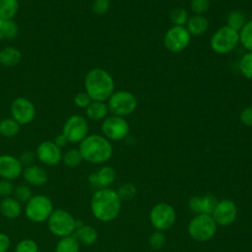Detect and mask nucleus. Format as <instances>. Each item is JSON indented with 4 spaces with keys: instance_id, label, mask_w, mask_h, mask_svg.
Wrapping results in <instances>:
<instances>
[{
    "instance_id": "nucleus-14",
    "label": "nucleus",
    "mask_w": 252,
    "mask_h": 252,
    "mask_svg": "<svg viewBox=\"0 0 252 252\" xmlns=\"http://www.w3.org/2000/svg\"><path fill=\"white\" fill-rule=\"evenodd\" d=\"M36 159L41 163L54 166L57 165L62 160V150L53 141H43L41 142L35 150Z\"/></svg>"
},
{
    "instance_id": "nucleus-41",
    "label": "nucleus",
    "mask_w": 252,
    "mask_h": 252,
    "mask_svg": "<svg viewBox=\"0 0 252 252\" xmlns=\"http://www.w3.org/2000/svg\"><path fill=\"white\" fill-rule=\"evenodd\" d=\"M14 184L11 180L1 179L0 180V199L10 197L14 192Z\"/></svg>"
},
{
    "instance_id": "nucleus-32",
    "label": "nucleus",
    "mask_w": 252,
    "mask_h": 252,
    "mask_svg": "<svg viewBox=\"0 0 252 252\" xmlns=\"http://www.w3.org/2000/svg\"><path fill=\"white\" fill-rule=\"evenodd\" d=\"M238 69L244 78L252 80V51L246 52L240 58Z\"/></svg>"
},
{
    "instance_id": "nucleus-9",
    "label": "nucleus",
    "mask_w": 252,
    "mask_h": 252,
    "mask_svg": "<svg viewBox=\"0 0 252 252\" xmlns=\"http://www.w3.org/2000/svg\"><path fill=\"white\" fill-rule=\"evenodd\" d=\"M163 45L171 53L184 51L191 41V34L185 26H171L164 33Z\"/></svg>"
},
{
    "instance_id": "nucleus-33",
    "label": "nucleus",
    "mask_w": 252,
    "mask_h": 252,
    "mask_svg": "<svg viewBox=\"0 0 252 252\" xmlns=\"http://www.w3.org/2000/svg\"><path fill=\"white\" fill-rule=\"evenodd\" d=\"M188 19V12L181 7L174 8L169 13V20L172 23V26H185Z\"/></svg>"
},
{
    "instance_id": "nucleus-34",
    "label": "nucleus",
    "mask_w": 252,
    "mask_h": 252,
    "mask_svg": "<svg viewBox=\"0 0 252 252\" xmlns=\"http://www.w3.org/2000/svg\"><path fill=\"white\" fill-rule=\"evenodd\" d=\"M13 195L20 203H27L32 197V191L29 185L21 184L14 188Z\"/></svg>"
},
{
    "instance_id": "nucleus-42",
    "label": "nucleus",
    "mask_w": 252,
    "mask_h": 252,
    "mask_svg": "<svg viewBox=\"0 0 252 252\" xmlns=\"http://www.w3.org/2000/svg\"><path fill=\"white\" fill-rule=\"evenodd\" d=\"M240 122L245 126H252V105L242 109L239 114Z\"/></svg>"
},
{
    "instance_id": "nucleus-27",
    "label": "nucleus",
    "mask_w": 252,
    "mask_h": 252,
    "mask_svg": "<svg viewBox=\"0 0 252 252\" xmlns=\"http://www.w3.org/2000/svg\"><path fill=\"white\" fill-rule=\"evenodd\" d=\"M19 11L18 0H0V19L12 20Z\"/></svg>"
},
{
    "instance_id": "nucleus-15",
    "label": "nucleus",
    "mask_w": 252,
    "mask_h": 252,
    "mask_svg": "<svg viewBox=\"0 0 252 252\" xmlns=\"http://www.w3.org/2000/svg\"><path fill=\"white\" fill-rule=\"evenodd\" d=\"M217 224L229 225L231 224L237 216V208L231 200L224 199L217 203L214 211L211 215Z\"/></svg>"
},
{
    "instance_id": "nucleus-35",
    "label": "nucleus",
    "mask_w": 252,
    "mask_h": 252,
    "mask_svg": "<svg viewBox=\"0 0 252 252\" xmlns=\"http://www.w3.org/2000/svg\"><path fill=\"white\" fill-rule=\"evenodd\" d=\"M15 252H38V245L32 239H22L17 243Z\"/></svg>"
},
{
    "instance_id": "nucleus-28",
    "label": "nucleus",
    "mask_w": 252,
    "mask_h": 252,
    "mask_svg": "<svg viewBox=\"0 0 252 252\" xmlns=\"http://www.w3.org/2000/svg\"><path fill=\"white\" fill-rule=\"evenodd\" d=\"M79 251H80V243L73 235L61 237L55 246V252H79Z\"/></svg>"
},
{
    "instance_id": "nucleus-8",
    "label": "nucleus",
    "mask_w": 252,
    "mask_h": 252,
    "mask_svg": "<svg viewBox=\"0 0 252 252\" xmlns=\"http://www.w3.org/2000/svg\"><path fill=\"white\" fill-rule=\"evenodd\" d=\"M217 231V223L211 215L198 214L191 220L188 225L190 236L197 241H207L211 239Z\"/></svg>"
},
{
    "instance_id": "nucleus-37",
    "label": "nucleus",
    "mask_w": 252,
    "mask_h": 252,
    "mask_svg": "<svg viewBox=\"0 0 252 252\" xmlns=\"http://www.w3.org/2000/svg\"><path fill=\"white\" fill-rule=\"evenodd\" d=\"M91 8L95 15H105L110 8V0H93Z\"/></svg>"
},
{
    "instance_id": "nucleus-21",
    "label": "nucleus",
    "mask_w": 252,
    "mask_h": 252,
    "mask_svg": "<svg viewBox=\"0 0 252 252\" xmlns=\"http://www.w3.org/2000/svg\"><path fill=\"white\" fill-rule=\"evenodd\" d=\"M73 236L79 241L80 244L90 246V245H93L97 240L98 234L95 228H94L91 225H87L83 223L81 226L76 227L73 233Z\"/></svg>"
},
{
    "instance_id": "nucleus-22",
    "label": "nucleus",
    "mask_w": 252,
    "mask_h": 252,
    "mask_svg": "<svg viewBox=\"0 0 252 252\" xmlns=\"http://www.w3.org/2000/svg\"><path fill=\"white\" fill-rule=\"evenodd\" d=\"M0 213L7 219H17L22 214V205L14 197L4 198L0 202Z\"/></svg>"
},
{
    "instance_id": "nucleus-44",
    "label": "nucleus",
    "mask_w": 252,
    "mask_h": 252,
    "mask_svg": "<svg viewBox=\"0 0 252 252\" xmlns=\"http://www.w3.org/2000/svg\"><path fill=\"white\" fill-rule=\"evenodd\" d=\"M11 244L10 237L4 232H0V252H7Z\"/></svg>"
},
{
    "instance_id": "nucleus-23",
    "label": "nucleus",
    "mask_w": 252,
    "mask_h": 252,
    "mask_svg": "<svg viewBox=\"0 0 252 252\" xmlns=\"http://www.w3.org/2000/svg\"><path fill=\"white\" fill-rule=\"evenodd\" d=\"M22 53L15 46H5L0 50V64L4 67H14L20 63Z\"/></svg>"
},
{
    "instance_id": "nucleus-2",
    "label": "nucleus",
    "mask_w": 252,
    "mask_h": 252,
    "mask_svg": "<svg viewBox=\"0 0 252 252\" xmlns=\"http://www.w3.org/2000/svg\"><path fill=\"white\" fill-rule=\"evenodd\" d=\"M85 92L92 100L106 101L115 91L114 79L106 70L95 67L88 71L84 80Z\"/></svg>"
},
{
    "instance_id": "nucleus-45",
    "label": "nucleus",
    "mask_w": 252,
    "mask_h": 252,
    "mask_svg": "<svg viewBox=\"0 0 252 252\" xmlns=\"http://www.w3.org/2000/svg\"><path fill=\"white\" fill-rule=\"evenodd\" d=\"M53 142H54V143H55V144H56L60 149H62V148H64V147H66V146H67V144L69 143L68 139L66 138V136H65L63 133L58 134V135L54 138Z\"/></svg>"
},
{
    "instance_id": "nucleus-38",
    "label": "nucleus",
    "mask_w": 252,
    "mask_h": 252,
    "mask_svg": "<svg viewBox=\"0 0 252 252\" xmlns=\"http://www.w3.org/2000/svg\"><path fill=\"white\" fill-rule=\"evenodd\" d=\"M210 8V0H191L190 9L195 15H204Z\"/></svg>"
},
{
    "instance_id": "nucleus-19",
    "label": "nucleus",
    "mask_w": 252,
    "mask_h": 252,
    "mask_svg": "<svg viewBox=\"0 0 252 252\" xmlns=\"http://www.w3.org/2000/svg\"><path fill=\"white\" fill-rule=\"evenodd\" d=\"M217 203L218 201L213 195L207 194L202 197L200 196L192 197L189 201V207L193 212L197 214L212 215Z\"/></svg>"
},
{
    "instance_id": "nucleus-26",
    "label": "nucleus",
    "mask_w": 252,
    "mask_h": 252,
    "mask_svg": "<svg viewBox=\"0 0 252 252\" xmlns=\"http://www.w3.org/2000/svg\"><path fill=\"white\" fill-rule=\"evenodd\" d=\"M21 125L12 117L0 120V135L6 138H12L19 134Z\"/></svg>"
},
{
    "instance_id": "nucleus-11",
    "label": "nucleus",
    "mask_w": 252,
    "mask_h": 252,
    "mask_svg": "<svg viewBox=\"0 0 252 252\" xmlns=\"http://www.w3.org/2000/svg\"><path fill=\"white\" fill-rule=\"evenodd\" d=\"M62 133L69 143H81L89 135V123L86 117L80 114L71 115L64 123Z\"/></svg>"
},
{
    "instance_id": "nucleus-36",
    "label": "nucleus",
    "mask_w": 252,
    "mask_h": 252,
    "mask_svg": "<svg viewBox=\"0 0 252 252\" xmlns=\"http://www.w3.org/2000/svg\"><path fill=\"white\" fill-rule=\"evenodd\" d=\"M116 192H117L119 198L121 199V201L122 200L128 201V200L133 199L136 196L137 189H136V187L133 184L126 183V184L120 186L118 191H116Z\"/></svg>"
},
{
    "instance_id": "nucleus-25",
    "label": "nucleus",
    "mask_w": 252,
    "mask_h": 252,
    "mask_svg": "<svg viewBox=\"0 0 252 252\" xmlns=\"http://www.w3.org/2000/svg\"><path fill=\"white\" fill-rule=\"evenodd\" d=\"M18 33L19 26L13 19H0V40L14 39L17 37Z\"/></svg>"
},
{
    "instance_id": "nucleus-4",
    "label": "nucleus",
    "mask_w": 252,
    "mask_h": 252,
    "mask_svg": "<svg viewBox=\"0 0 252 252\" xmlns=\"http://www.w3.org/2000/svg\"><path fill=\"white\" fill-rule=\"evenodd\" d=\"M106 101L109 112L121 117L132 114L138 105L135 94L126 90L114 91Z\"/></svg>"
},
{
    "instance_id": "nucleus-18",
    "label": "nucleus",
    "mask_w": 252,
    "mask_h": 252,
    "mask_svg": "<svg viewBox=\"0 0 252 252\" xmlns=\"http://www.w3.org/2000/svg\"><path fill=\"white\" fill-rule=\"evenodd\" d=\"M115 179V171L111 166L104 165L97 171L93 172L89 175L90 183L96 188H106Z\"/></svg>"
},
{
    "instance_id": "nucleus-30",
    "label": "nucleus",
    "mask_w": 252,
    "mask_h": 252,
    "mask_svg": "<svg viewBox=\"0 0 252 252\" xmlns=\"http://www.w3.org/2000/svg\"><path fill=\"white\" fill-rule=\"evenodd\" d=\"M239 43L247 51H252V19L248 20L239 31Z\"/></svg>"
},
{
    "instance_id": "nucleus-46",
    "label": "nucleus",
    "mask_w": 252,
    "mask_h": 252,
    "mask_svg": "<svg viewBox=\"0 0 252 252\" xmlns=\"http://www.w3.org/2000/svg\"><path fill=\"white\" fill-rule=\"evenodd\" d=\"M211 1V0H210ZM213 1H220V0H213Z\"/></svg>"
},
{
    "instance_id": "nucleus-10",
    "label": "nucleus",
    "mask_w": 252,
    "mask_h": 252,
    "mask_svg": "<svg viewBox=\"0 0 252 252\" xmlns=\"http://www.w3.org/2000/svg\"><path fill=\"white\" fill-rule=\"evenodd\" d=\"M100 129L102 136L109 141H121L129 135L130 125L125 117L111 114L102 120Z\"/></svg>"
},
{
    "instance_id": "nucleus-12",
    "label": "nucleus",
    "mask_w": 252,
    "mask_h": 252,
    "mask_svg": "<svg viewBox=\"0 0 252 252\" xmlns=\"http://www.w3.org/2000/svg\"><path fill=\"white\" fill-rule=\"evenodd\" d=\"M10 113L11 117L20 125H28L35 118L36 109L28 97L18 96L11 102Z\"/></svg>"
},
{
    "instance_id": "nucleus-17",
    "label": "nucleus",
    "mask_w": 252,
    "mask_h": 252,
    "mask_svg": "<svg viewBox=\"0 0 252 252\" xmlns=\"http://www.w3.org/2000/svg\"><path fill=\"white\" fill-rule=\"evenodd\" d=\"M22 174L27 183L32 186H42L48 180L47 171L42 166L36 164L26 166Z\"/></svg>"
},
{
    "instance_id": "nucleus-3",
    "label": "nucleus",
    "mask_w": 252,
    "mask_h": 252,
    "mask_svg": "<svg viewBox=\"0 0 252 252\" xmlns=\"http://www.w3.org/2000/svg\"><path fill=\"white\" fill-rule=\"evenodd\" d=\"M79 151L83 160L91 163H103L107 161L113 153L112 145L102 135H88L80 144Z\"/></svg>"
},
{
    "instance_id": "nucleus-29",
    "label": "nucleus",
    "mask_w": 252,
    "mask_h": 252,
    "mask_svg": "<svg viewBox=\"0 0 252 252\" xmlns=\"http://www.w3.org/2000/svg\"><path fill=\"white\" fill-rule=\"evenodd\" d=\"M248 20L246 19V16L243 12L234 10L229 12L226 18V26L231 28L232 30L239 32V31L243 28V26L246 24Z\"/></svg>"
},
{
    "instance_id": "nucleus-7",
    "label": "nucleus",
    "mask_w": 252,
    "mask_h": 252,
    "mask_svg": "<svg viewBox=\"0 0 252 252\" xmlns=\"http://www.w3.org/2000/svg\"><path fill=\"white\" fill-rule=\"evenodd\" d=\"M47 224L50 232L58 237H65L73 235L76 229V220L66 210H53L52 214L47 220Z\"/></svg>"
},
{
    "instance_id": "nucleus-5",
    "label": "nucleus",
    "mask_w": 252,
    "mask_h": 252,
    "mask_svg": "<svg viewBox=\"0 0 252 252\" xmlns=\"http://www.w3.org/2000/svg\"><path fill=\"white\" fill-rule=\"evenodd\" d=\"M239 44V32L231 28L222 26L219 28L211 36V49L217 54H227L235 49Z\"/></svg>"
},
{
    "instance_id": "nucleus-13",
    "label": "nucleus",
    "mask_w": 252,
    "mask_h": 252,
    "mask_svg": "<svg viewBox=\"0 0 252 252\" xmlns=\"http://www.w3.org/2000/svg\"><path fill=\"white\" fill-rule=\"evenodd\" d=\"M176 219V213L172 206L167 203H158L153 207L150 213V220L158 230L170 228Z\"/></svg>"
},
{
    "instance_id": "nucleus-1",
    "label": "nucleus",
    "mask_w": 252,
    "mask_h": 252,
    "mask_svg": "<svg viewBox=\"0 0 252 252\" xmlns=\"http://www.w3.org/2000/svg\"><path fill=\"white\" fill-rule=\"evenodd\" d=\"M91 210L98 220L103 222L111 221L120 213L121 199L114 190L108 188L98 189L92 197Z\"/></svg>"
},
{
    "instance_id": "nucleus-43",
    "label": "nucleus",
    "mask_w": 252,
    "mask_h": 252,
    "mask_svg": "<svg viewBox=\"0 0 252 252\" xmlns=\"http://www.w3.org/2000/svg\"><path fill=\"white\" fill-rule=\"evenodd\" d=\"M19 159H20V161L22 162L23 165H26V166L32 165V164H33L34 160L36 159L35 152H32V151H26V152L22 153V155L20 156Z\"/></svg>"
},
{
    "instance_id": "nucleus-24",
    "label": "nucleus",
    "mask_w": 252,
    "mask_h": 252,
    "mask_svg": "<svg viewBox=\"0 0 252 252\" xmlns=\"http://www.w3.org/2000/svg\"><path fill=\"white\" fill-rule=\"evenodd\" d=\"M108 107L105 101L93 100L86 108V115L90 120L102 121L108 116Z\"/></svg>"
},
{
    "instance_id": "nucleus-31",
    "label": "nucleus",
    "mask_w": 252,
    "mask_h": 252,
    "mask_svg": "<svg viewBox=\"0 0 252 252\" xmlns=\"http://www.w3.org/2000/svg\"><path fill=\"white\" fill-rule=\"evenodd\" d=\"M63 163L68 167H76L83 161L82 155L79 149H70L66 151L62 156Z\"/></svg>"
},
{
    "instance_id": "nucleus-20",
    "label": "nucleus",
    "mask_w": 252,
    "mask_h": 252,
    "mask_svg": "<svg viewBox=\"0 0 252 252\" xmlns=\"http://www.w3.org/2000/svg\"><path fill=\"white\" fill-rule=\"evenodd\" d=\"M185 28L189 32V33L194 36L203 35L209 28V21L204 15H195L189 17Z\"/></svg>"
},
{
    "instance_id": "nucleus-40",
    "label": "nucleus",
    "mask_w": 252,
    "mask_h": 252,
    "mask_svg": "<svg viewBox=\"0 0 252 252\" xmlns=\"http://www.w3.org/2000/svg\"><path fill=\"white\" fill-rule=\"evenodd\" d=\"M91 96L86 92H80L74 96V104L79 108H87L92 102Z\"/></svg>"
},
{
    "instance_id": "nucleus-39",
    "label": "nucleus",
    "mask_w": 252,
    "mask_h": 252,
    "mask_svg": "<svg viewBox=\"0 0 252 252\" xmlns=\"http://www.w3.org/2000/svg\"><path fill=\"white\" fill-rule=\"evenodd\" d=\"M164 243H165V237L160 230L153 232L149 238V244L154 249L161 248L164 245Z\"/></svg>"
},
{
    "instance_id": "nucleus-16",
    "label": "nucleus",
    "mask_w": 252,
    "mask_h": 252,
    "mask_svg": "<svg viewBox=\"0 0 252 252\" xmlns=\"http://www.w3.org/2000/svg\"><path fill=\"white\" fill-rule=\"evenodd\" d=\"M24 170V165L18 158L4 154L0 156V177L2 179L14 180L18 178Z\"/></svg>"
},
{
    "instance_id": "nucleus-6",
    "label": "nucleus",
    "mask_w": 252,
    "mask_h": 252,
    "mask_svg": "<svg viewBox=\"0 0 252 252\" xmlns=\"http://www.w3.org/2000/svg\"><path fill=\"white\" fill-rule=\"evenodd\" d=\"M52 212V201L46 195H32V197L26 203V216L32 222L39 223L46 221Z\"/></svg>"
},
{
    "instance_id": "nucleus-47",
    "label": "nucleus",
    "mask_w": 252,
    "mask_h": 252,
    "mask_svg": "<svg viewBox=\"0 0 252 252\" xmlns=\"http://www.w3.org/2000/svg\"><path fill=\"white\" fill-rule=\"evenodd\" d=\"M0 202H1V201H0Z\"/></svg>"
}]
</instances>
